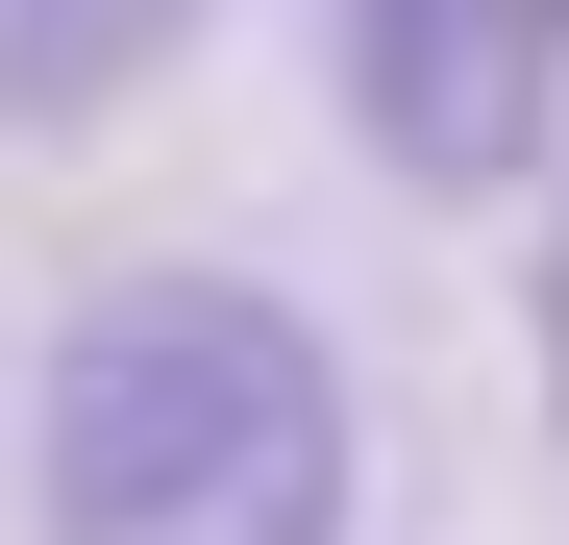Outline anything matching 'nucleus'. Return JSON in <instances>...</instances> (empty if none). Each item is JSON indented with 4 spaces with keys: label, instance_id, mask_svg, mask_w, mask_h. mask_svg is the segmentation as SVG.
I'll list each match as a JSON object with an SVG mask.
<instances>
[{
    "label": "nucleus",
    "instance_id": "f257e3e1",
    "mask_svg": "<svg viewBox=\"0 0 569 545\" xmlns=\"http://www.w3.org/2000/svg\"><path fill=\"white\" fill-rule=\"evenodd\" d=\"M26 521L50 545H347L371 397L248 248H124L26 373Z\"/></svg>",
    "mask_w": 569,
    "mask_h": 545
},
{
    "label": "nucleus",
    "instance_id": "20e7f679",
    "mask_svg": "<svg viewBox=\"0 0 569 545\" xmlns=\"http://www.w3.org/2000/svg\"><path fill=\"white\" fill-rule=\"evenodd\" d=\"M545 446H569V224H545Z\"/></svg>",
    "mask_w": 569,
    "mask_h": 545
},
{
    "label": "nucleus",
    "instance_id": "7ed1b4c3",
    "mask_svg": "<svg viewBox=\"0 0 569 545\" xmlns=\"http://www.w3.org/2000/svg\"><path fill=\"white\" fill-rule=\"evenodd\" d=\"M173 50H199V0H0V149H74V125H124Z\"/></svg>",
    "mask_w": 569,
    "mask_h": 545
},
{
    "label": "nucleus",
    "instance_id": "f03ea898",
    "mask_svg": "<svg viewBox=\"0 0 569 545\" xmlns=\"http://www.w3.org/2000/svg\"><path fill=\"white\" fill-rule=\"evenodd\" d=\"M322 75L397 199H520L569 149V0H322Z\"/></svg>",
    "mask_w": 569,
    "mask_h": 545
}]
</instances>
